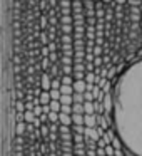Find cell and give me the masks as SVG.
<instances>
[{
	"instance_id": "obj_1",
	"label": "cell",
	"mask_w": 142,
	"mask_h": 156,
	"mask_svg": "<svg viewBox=\"0 0 142 156\" xmlns=\"http://www.w3.org/2000/svg\"><path fill=\"white\" fill-rule=\"evenodd\" d=\"M112 122L122 144L142 156V59L130 64L112 89Z\"/></svg>"
}]
</instances>
